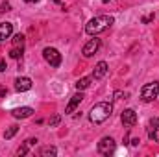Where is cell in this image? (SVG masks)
I'll return each instance as SVG.
<instances>
[{
	"mask_svg": "<svg viewBox=\"0 0 159 157\" xmlns=\"http://www.w3.org/2000/svg\"><path fill=\"white\" fill-rule=\"evenodd\" d=\"M115 22V19L111 15H98L94 19H91L87 24H85V34L89 35H98L102 32H106L107 28H111V24Z\"/></svg>",
	"mask_w": 159,
	"mask_h": 157,
	"instance_id": "cell-1",
	"label": "cell"
},
{
	"mask_svg": "<svg viewBox=\"0 0 159 157\" xmlns=\"http://www.w3.org/2000/svg\"><path fill=\"white\" fill-rule=\"evenodd\" d=\"M111 113H113V105L109 102H100L89 111V120L93 124H102L111 117Z\"/></svg>",
	"mask_w": 159,
	"mask_h": 157,
	"instance_id": "cell-2",
	"label": "cell"
},
{
	"mask_svg": "<svg viewBox=\"0 0 159 157\" xmlns=\"http://www.w3.org/2000/svg\"><path fill=\"white\" fill-rule=\"evenodd\" d=\"M157 94H159V81H150V83H146V85L141 89V98H143L144 102L156 100Z\"/></svg>",
	"mask_w": 159,
	"mask_h": 157,
	"instance_id": "cell-3",
	"label": "cell"
},
{
	"mask_svg": "<svg viewBox=\"0 0 159 157\" xmlns=\"http://www.w3.org/2000/svg\"><path fill=\"white\" fill-rule=\"evenodd\" d=\"M43 57H44V61H46L50 67H54V69H57V67L61 65V54H59L56 48H52V46H46V48L43 50Z\"/></svg>",
	"mask_w": 159,
	"mask_h": 157,
	"instance_id": "cell-4",
	"label": "cell"
},
{
	"mask_svg": "<svg viewBox=\"0 0 159 157\" xmlns=\"http://www.w3.org/2000/svg\"><path fill=\"white\" fill-rule=\"evenodd\" d=\"M98 152H100L102 155L113 154V152H115V141H113L111 137H104V139L98 142Z\"/></svg>",
	"mask_w": 159,
	"mask_h": 157,
	"instance_id": "cell-5",
	"label": "cell"
},
{
	"mask_svg": "<svg viewBox=\"0 0 159 157\" xmlns=\"http://www.w3.org/2000/svg\"><path fill=\"white\" fill-rule=\"evenodd\" d=\"M98 48H100V39H96V35H94V39H89L83 44L81 54H83L85 57H91V56H94V54L98 52Z\"/></svg>",
	"mask_w": 159,
	"mask_h": 157,
	"instance_id": "cell-6",
	"label": "cell"
},
{
	"mask_svg": "<svg viewBox=\"0 0 159 157\" xmlns=\"http://www.w3.org/2000/svg\"><path fill=\"white\" fill-rule=\"evenodd\" d=\"M120 120H122V124L126 128H133L137 124V113L133 109H124L122 115H120Z\"/></svg>",
	"mask_w": 159,
	"mask_h": 157,
	"instance_id": "cell-7",
	"label": "cell"
},
{
	"mask_svg": "<svg viewBox=\"0 0 159 157\" xmlns=\"http://www.w3.org/2000/svg\"><path fill=\"white\" fill-rule=\"evenodd\" d=\"M148 139L154 141V142H159V118H152L150 124H148Z\"/></svg>",
	"mask_w": 159,
	"mask_h": 157,
	"instance_id": "cell-8",
	"label": "cell"
},
{
	"mask_svg": "<svg viewBox=\"0 0 159 157\" xmlns=\"http://www.w3.org/2000/svg\"><path fill=\"white\" fill-rule=\"evenodd\" d=\"M107 74V63L106 61H98L93 69V78L94 79H102L104 76Z\"/></svg>",
	"mask_w": 159,
	"mask_h": 157,
	"instance_id": "cell-9",
	"label": "cell"
},
{
	"mask_svg": "<svg viewBox=\"0 0 159 157\" xmlns=\"http://www.w3.org/2000/svg\"><path fill=\"white\" fill-rule=\"evenodd\" d=\"M15 89H17L19 92H26V91H30V89H32V79L26 78V76L17 78L15 79Z\"/></svg>",
	"mask_w": 159,
	"mask_h": 157,
	"instance_id": "cell-10",
	"label": "cell"
},
{
	"mask_svg": "<svg viewBox=\"0 0 159 157\" xmlns=\"http://www.w3.org/2000/svg\"><path fill=\"white\" fill-rule=\"evenodd\" d=\"M81 100H83V94H81V91H80L78 94H74L72 98H70V102H69V105H67V109H65V113H74L76 111V107H78L80 104H81Z\"/></svg>",
	"mask_w": 159,
	"mask_h": 157,
	"instance_id": "cell-11",
	"label": "cell"
},
{
	"mask_svg": "<svg viewBox=\"0 0 159 157\" xmlns=\"http://www.w3.org/2000/svg\"><path fill=\"white\" fill-rule=\"evenodd\" d=\"M13 34V24L11 22H0V41H6Z\"/></svg>",
	"mask_w": 159,
	"mask_h": 157,
	"instance_id": "cell-12",
	"label": "cell"
},
{
	"mask_svg": "<svg viewBox=\"0 0 159 157\" xmlns=\"http://www.w3.org/2000/svg\"><path fill=\"white\" fill-rule=\"evenodd\" d=\"M11 115L15 118H28L34 115V109L32 107H17V109L11 111Z\"/></svg>",
	"mask_w": 159,
	"mask_h": 157,
	"instance_id": "cell-13",
	"label": "cell"
},
{
	"mask_svg": "<svg viewBox=\"0 0 159 157\" xmlns=\"http://www.w3.org/2000/svg\"><path fill=\"white\" fill-rule=\"evenodd\" d=\"M35 142H37V139H28V141H26V142L17 150V155H26V154H28V150H30V146H34Z\"/></svg>",
	"mask_w": 159,
	"mask_h": 157,
	"instance_id": "cell-14",
	"label": "cell"
},
{
	"mask_svg": "<svg viewBox=\"0 0 159 157\" xmlns=\"http://www.w3.org/2000/svg\"><path fill=\"white\" fill-rule=\"evenodd\" d=\"M91 81H93V78H80L76 83H74V87L78 89V91H85L89 85H91Z\"/></svg>",
	"mask_w": 159,
	"mask_h": 157,
	"instance_id": "cell-15",
	"label": "cell"
},
{
	"mask_svg": "<svg viewBox=\"0 0 159 157\" xmlns=\"http://www.w3.org/2000/svg\"><path fill=\"white\" fill-rule=\"evenodd\" d=\"M57 154V148L56 146H44V148H41V155L43 157H52Z\"/></svg>",
	"mask_w": 159,
	"mask_h": 157,
	"instance_id": "cell-16",
	"label": "cell"
},
{
	"mask_svg": "<svg viewBox=\"0 0 159 157\" xmlns=\"http://www.w3.org/2000/svg\"><path fill=\"white\" fill-rule=\"evenodd\" d=\"M9 57L20 59V57H22V46H13V48L9 50Z\"/></svg>",
	"mask_w": 159,
	"mask_h": 157,
	"instance_id": "cell-17",
	"label": "cell"
},
{
	"mask_svg": "<svg viewBox=\"0 0 159 157\" xmlns=\"http://www.w3.org/2000/svg\"><path fill=\"white\" fill-rule=\"evenodd\" d=\"M17 131H19V126H9V128L4 131V139H11Z\"/></svg>",
	"mask_w": 159,
	"mask_h": 157,
	"instance_id": "cell-18",
	"label": "cell"
},
{
	"mask_svg": "<svg viewBox=\"0 0 159 157\" xmlns=\"http://www.w3.org/2000/svg\"><path fill=\"white\" fill-rule=\"evenodd\" d=\"M13 46H24V35L22 34H17L13 37Z\"/></svg>",
	"mask_w": 159,
	"mask_h": 157,
	"instance_id": "cell-19",
	"label": "cell"
},
{
	"mask_svg": "<svg viewBox=\"0 0 159 157\" xmlns=\"http://www.w3.org/2000/svg\"><path fill=\"white\" fill-rule=\"evenodd\" d=\"M59 122H61V117H59V115H54V117L50 118V128H56Z\"/></svg>",
	"mask_w": 159,
	"mask_h": 157,
	"instance_id": "cell-20",
	"label": "cell"
},
{
	"mask_svg": "<svg viewBox=\"0 0 159 157\" xmlns=\"http://www.w3.org/2000/svg\"><path fill=\"white\" fill-rule=\"evenodd\" d=\"M154 19H156V15H154V13H150V15H146V17H143L141 20H143V24H150V22H152Z\"/></svg>",
	"mask_w": 159,
	"mask_h": 157,
	"instance_id": "cell-21",
	"label": "cell"
},
{
	"mask_svg": "<svg viewBox=\"0 0 159 157\" xmlns=\"http://www.w3.org/2000/svg\"><path fill=\"white\" fill-rule=\"evenodd\" d=\"M11 9V4L9 2H2L0 4V13H6V11H9Z\"/></svg>",
	"mask_w": 159,
	"mask_h": 157,
	"instance_id": "cell-22",
	"label": "cell"
},
{
	"mask_svg": "<svg viewBox=\"0 0 159 157\" xmlns=\"http://www.w3.org/2000/svg\"><path fill=\"white\" fill-rule=\"evenodd\" d=\"M122 96H124V98H126V96H128V94H126V92H122V91H117V92H115V98H117V100H120V98H122Z\"/></svg>",
	"mask_w": 159,
	"mask_h": 157,
	"instance_id": "cell-23",
	"label": "cell"
},
{
	"mask_svg": "<svg viewBox=\"0 0 159 157\" xmlns=\"http://www.w3.org/2000/svg\"><path fill=\"white\" fill-rule=\"evenodd\" d=\"M7 67H6V59H0V72H4Z\"/></svg>",
	"mask_w": 159,
	"mask_h": 157,
	"instance_id": "cell-24",
	"label": "cell"
},
{
	"mask_svg": "<svg viewBox=\"0 0 159 157\" xmlns=\"http://www.w3.org/2000/svg\"><path fill=\"white\" fill-rule=\"evenodd\" d=\"M139 142H141L139 139H133V141H131V144H133V146H139Z\"/></svg>",
	"mask_w": 159,
	"mask_h": 157,
	"instance_id": "cell-25",
	"label": "cell"
},
{
	"mask_svg": "<svg viewBox=\"0 0 159 157\" xmlns=\"http://www.w3.org/2000/svg\"><path fill=\"white\" fill-rule=\"evenodd\" d=\"M6 92H7V91H6V89H0V96H2V98H4V96H6Z\"/></svg>",
	"mask_w": 159,
	"mask_h": 157,
	"instance_id": "cell-26",
	"label": "cell"
},
{
	"mask_svg": "<svg viewBox=\"0 0 159 157\" xmlns=\"http://www.w3.org/2000/svg\"><path fill=\"white\" fill-rule=\"evenodd\" d=\"M26 4H35V2H39V0H24Z\"/></svg>",
	"mask_w": 159,
	"mask_h": 157,
	"instance_id": "cell-27",
	"label": "cell"
},
{
	"mask_svg": "<svg viewBox=\"0 0 159 157\" xmlns=\"http://www.w3.org/2000/svg\"><path fill=\"white\" fill-rule=\"evenodd\" d=\"M102 2H104V4H107V2H111V0H102Z\"/></svg>",
	"mask_w": 159,
	"mask_h": 157,
	"instance_id": "cell-28",
	"label": "cell"
}]
</instances>
